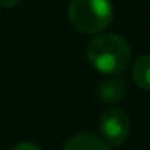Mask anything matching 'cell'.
I'll return each mask as SVG.
<instances>
[{
  "label": "cell",
  "instance_id": "1",
  "mask_svg": "<svg viewBox=\"0 0 150 150\" xmlns=\"http://www.w3.org/2000/svg\"><path fill=\"white\" fill-rule=\"evenodd\" d=\"M131 46L122 35L117 34H101L94 37L87 46V58L90 65L108 76L122 72L131 64Z\"/></svg>",
  "mask_w": 150,
  "mask_h": 150
},
{
  "label": "cell",
  "instance_id": "2",
  "mask_svg": "<svg viewBox=\"0 0 150 150\" xmlns=\"http://www.w3.org/2000/svg\"><path fill=\"white\" fill-rule=\"evenodd\" d=\"M67 16L71 25L83 34H97L113 20L111 0H71Z\"/></svg>",
  "mask_w": 150,
  "mask_h": 150
},
{
  "label": "cell",
  "instance_id": "3",
  "mask_svg": "<svg viewBox=\"0 0 150 150\" xmlns=\"http://www.w3.org/2000/svg\"><path fill=\"white\" fill-rule=\"evenodd\" d=\"M99 132L103 136V141L118 146L125 143L129 132H131V120L125 111L118 108L106 110L99 118Z\"/></svg>",
  "mask_w": 150,
  "mask_h": 150
},
{
  "label": "cell",
  "instance_id": "4",
  "mask_svg": "<svg viewBox=\"0 0 150 150\" xmlns=\"http://www.w3.org/2000/svg\"><path fill=\"white\" fill-rule=\"evenodd\" d=\"M62 150H111L108 146L106 141H103L101 138L94 136V134H87V132H81V134H76L72 136Z\"/></svg>",
  "mask_w": 150,
  "mask_h": 150
},
{
  "label": "cell",
  "instance_id": "5",
  "mask_svg": "<svg viewBox=\"0 0 150 150\" xmlns=\"http://www.w3.org/2000/svg\"><path fill=\"white\" fill-rule=\"evenodd\" d=\"M125 96V81L124 80H111L99 87V97L104 103H118Z\"/></svg>",
  "mask_w": 150,
  "mask_h": 150
},
{
  "label": "cell",
  "instance_id": "6",
  "mask_svg": "<svg viewBox=\"0 0 150 150\" xmlns=\"http://www.w3.org/2000/svg\"><path fill=\"white\" fill-rule=\"evenodd\" d=\"M132 78L141 90L146 92L150 88V58H148V55H141L136 60V64L132 67Z\"/></svg>",
  "mask_w": 150,
  "mask_h": 150
},
{
  "label": "cell",
  "instance_id": "7",
  "mask_svg": "<svg viewBox=\"0 0 150 150\" xmlns=\"http://www.w3.org/2000/svg\"><path fill=\"white\" fill-rule=\"evenodd\" d=\"M11 150H42V148H41V146H37L35 143L23 141V143H18V145H14Z\"/></svg>",
  "mask_w": 150,
  "mask_h": 150
},
{
  "label": "cell",
  "instance_id": "8",
  "mask_svg": "<svg viewBox=\"0 0 150 150\" xmlns=\"http://www.w3.org/2000/svg\"><path fill=\"white\" fill-rule=\"evenodd\" d=\"M18 2H20V0H0V7L9 9V7H14Z\"/></svg>",
  "mask_w": 150,
  "mask_h": 150
}]
</instances>
